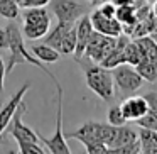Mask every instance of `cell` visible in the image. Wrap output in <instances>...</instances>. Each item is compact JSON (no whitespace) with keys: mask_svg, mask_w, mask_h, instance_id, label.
Here are the masks:
<instances>
[{"mask_svg":"<svg viewBox=\"0 0 157 154\" xmlns=\"http://www.w3.org/2000/svg\"><path fill=\"white\" fill-rule=\"evenodd\" d=\"M5 29H7V34H9V51H10V54H9V58H7V63H5L7 75H10V73H12L14 66L24 65V63H31V65L37 66L39 69H42V71H44L51 80H54L56 76L52 75L48 68H46L44 63L39 61V59L32 54V51H29V49L25 48V44H24V34H22V29L19 27L17 21H15V22L10 21Z\"/></svg>","mask_w":157,"mask_h":154,"instance_id":"obj_1","label":"cell"},{"mask_svg":"<svg viewBox=\"0 0 157 154\" xmlns=\"http://www.w3.org/2000/svg\"><path fill=\"white\" fill-rule=\"evenodd\" d=\"M76 61L81 65L86 86L95 95H98L103 102H112L115 98V81H113L112 69L105 68L100 63H95L88 58H86V61H83L81 58Z\"/></svg>","mask_w":157,"mask_h":154,"instance_id":"obj_2","label":"cell"},{"mask_svg":"<svg viewBox=\"0 0 157 154\" xmlns=\"http://www.w3.org/2000/svg\"><path fill=\"white\" fill-rule=\"evenodd\" d=\"M22 34L29 41L42 39L51 29L52 17L46 7H31L22 12Z\"/></svg>","mask_w":157,"mask_h":154,"instance_id":"obj_3","label":"cell"},{"mask_svg":"<svg viewBox=\"0 0 157 154\" xmlns=\"http://www.w3.org/2000/svg\"><path fill=\"white\" fill-rule=\"evenodd\" d=\"M112 75L113 81H115V95L118 93L123 98L133 95L144 85V78L140 76V73L137 71L135 66L128 65V63H122V65L112 68Z\"/></svg>","mask_w":157,"mask_h":154,"instance_id":"obj_4","label":"cell"},{"mask_svg":"<svg viewBox=\"0 0 157 154\" xmlns=\"http://www.w3.org/2000/svg\"><path fill=\"white\" fill-rule=\"evenodd\" d=\"M56 85V90H58V97H56V102H58V109H56V130L51 137H41V144L48 147L49 152L54 154H69L71 149H69L68 142H66V136L63 132V86L59 85L58 78L52 80Z\"/></svg>","mask_w":157,"mask_h":154,"instance_id":"obj_5","label":"cell"},{"mask_svg":"<svg viewBox=\"0 0 157 154\" xmlns=\"http://www.w3.org/2000/svg\"><path fill=\"white\" fill-rule=\"evenodd\" d=\"M115 132H117V125H112L108 122H96V120H86L85 124L78 127L73 132H68L66 137H71V139L81 140V139H96L105 142L106 146H112L113 139H115Z\"/></svg>","mask_w":157,"mask_h":154,"instance_id":"obj_6","label":"cell"},{"mask_svg":"<svg viewBox=\"0 0 157 154\" xmlns=\"http://www.w3.org/2000/svg\"><path fill=\"white\" fill-rule=\"evenodd\" d=\"M49 7L59 22L75 24L81 15L88 14V4H83L78 0H51Z\"/></svg>","mask_w":157,"mask_h":154,"instance_id":"obj_7","label":"cell"},{"mask_svg":"<svg viewBox=\"0 0 157 154\" xmlns=\"http://www.w3.org/2000/svg\"><path fill=\"white\" fill-rule=\"evenodd\" d=\"M115 39L117 38H110V36H105V34H100V32L93 31V34L88 39V44L85 48L83 58H88L95 63H101L108 56V53L113 49Z\"/></svg>","mask_w":157,"mask_h":154,"instance_id":"obj_8","label":"cell"},{"mask_svg":"<svg viewBox=\"0 0 157 154\" xmlns=\"http://www.w3.org/2000/svg\"><path fill=\"white\" fill-rule=\"evenodd\" d=\"M25 110H27V105H25V102L22 100L21 105H19L17 110H15V113L12 115V120H10V124L7 125V129H5V130H7V132L10 134V136L14 137L15 140H31V142H41V137H39V134L22 122V117H24Z\"/></svg>","mask_w":157,"mask_h":154,"instance_id":"obj_9","label":"cell"},{"mask_svg":"<svg viewBox=\"0 0 157 154\" xmlns=\"http://www.w3.org/2000/svg\"><path fill=\"white\" fill-rule=\"evenodd\" d=\"M90 19H91L93 29H95L96 32H100V34L110 36V38H118V36L123 32L122 24H120L118 19L101 14L98 9H95V10L90 14Z\"/></svg>","mask_w":157,"mask_h":154,"instance_id":"obj_10","label":"cell"},{"mask_svg":"<svg viewBox=\"0 0 157 154\" xmlns=\"http://www.w3.org/2000/svg\"><path fill=\"white\" fill-rule=\"evenodd\" d=\"M29 88H31V83L25 81L24 85H22L21 88H19L17 92H15L14 95L10 97V100H9V102L4 105V109L0 110V137H2V134L5 132L7 125L10 124L12 115L15 113L17 107L21 105V102L24 100V97H25V93H27V90H29Z\"/></svg>","mask_w":157,"mask_h":154,"instance_id":"obj_11","label":"cell"},{"mask_svg":"<svg viewBox=\"0 0 157 154\" xmlns=\"http://www.w3.org/2000/svg\"><path fill=\"white\" fill-rule=\"evenodd\" d=\"M75 31H76V51H75V59L83 58V53H85V48L88 44L90 36L93 34V24L91 19H90V14H85L75 22Z\"/></svg>","mask_w":157,"mask_h":154,"instance_id":"obj_12","label":"cell"},{"mask_svg":"<svg viewBox=\"0 0 157 154\" xmlns=\"http://www.w3.org/2000/svg\"><path fill=\"white\" fill-rule=\"evenodd\" d=\"M120 107H122V112L125 115L127 122H137L149 110V105H147V100L144 98V95L142 97H135V95L125 97L123 102L120 103Z\"/></svg>","mask_w":157,"mask_h":154,"instance_id":"obj_13","label":"cell"},{"mask_svg":"<svg viewBox=\"0 0 157 154\" xmlns=\"http://www.w3.org/2000/svg\"><path fill=\"white\" fill-rule=\"evenodd\" d=\"M31 51L39 61H42L44 65H51V63H56L61 59V53L56 48L46 44V42H39V44H32Z\"/></svg>","mask_w":157,"mask_h":154,"instance_id":"obj_14","label":"cell"},{"mask_svg":"<svg viewBox=\"0 0 157 154\" xmlns=\"http://www.w3.org/2000/svg\"><path fill=\"white\" fill-rule=\"evenodd\" d=\"M137 139H139V129L130 127V125H127V124H123V125H117L115 139H113L110 149H115V147L125 146V144H130V142H133V140H137Z\"/></svg>","mask_w":157,"mask_h":154,"instance_id":"obj_15","label":"cell"},{"mask_svg":"<svg viewBox=\"0 0 157 154\" xmlns=\"http://www.w3.org/2000/svg\"><path fill=\"white\" fill-rule=\"evenodd\" d=\"M73 26L75 24H71V22H59L58 21V24L48 31V34L44 36V41L42 42H46V44H49V46L58 49L59 44H61V41H63V38H64V34L73 27Z\"/></svg>","mask_w":157,"mask_h":154,"instance_id":"obj_16","label":"cell"},{"mask_svg":"<svg viewBox=\"0 0 157 154\" xmlns=\"http://www.w3.org/2000/svg\"><path fill=\"white\" fill-rule=\"evenodd\" d=\"M139 140L142 146V152L157 154V130L139 127Z\"/></svg>","mask_w":157,"mask_h":154,"instance_id":"obj_17","label":"cell"},{"mask_svg":"<svg viewBox=\"0 0 157 154\" xmlns=\"http://www.w3.org/2000/svg\"><path fill=\"white\" fill-rule=\"evenodd\" d=\"M139 46V51L142 59H157V42L154 41L152 36H142V38L133 39Z\"/></svg>","mask_w":157,"mask_h":154,"instance_id":"obj_18","label":"cell"},{"mask_svg":"<svg viewBox=\"0 0 157 154\" xmlns=\"http://www.w3.org/2000/svg\"><path fill=\"white\" fill-rule=\"evenodd\" d=\"M144 81H155L157 80V59H140L135 66Z\"/></svg>","mask_w":157,"mask_h":154,"instance_id":"obj_19","label":"cell"},{"mask_svg":"<svg viewBox=\"0 0 157 154\" xmlns=\"http://www.w3.org/2000/svg\"><path fill=\"white\" fill-rule=\"evenodd\" d=\"M0 15L9 21H17L21 17V7L17 0H0Z\"/></svg>","mask_w":157,"mask_h":154,"instance_id":"obj_20","label":"cell"},{"mask_svg":"<svg viewBox=\"0 0 157 154\" xmlns=\"http://www.w3.org/2000/svg\"><path fill=\"white\" fill-rule=\"evenodd\" d=\"M58 51L61 53V56L75 54V51H76V31H75V26H73V27L64 34V38H63Z\"/></svg>","mask_w":157,"mask_h":154,"instance_id":"obj_21","label":"cell"},{"mask_svg":"<svg viewBox=\"0 0 157 154\" xmlns=\"http://www.w3.org/2000/svg\"><path fill=\"white\" fill-rule=\"evenodd\" d=\"M140 59H142V56H140L139 46H137V42L133 39H130L125 48V63H128L132 66H137L140 63Z\"/></svg>","mask_w":157,"mask_h":154,"instance_id":"obj_22","label":"cell"},{"mask_svg":"<svg viewBox=\"0 0 157 154\" xmlns=\"http://www.w3.org/2000/svg\"><path fill=\"white\" fill-rule=\"evenodd\" d=\"M79 142L85 146L86 152L88 154H100V152H108V146L101 140L96 139H81Z\"/></svg>","mask_w":157,"mask_h":154,"instance_id":"obj_23","label":"cell"},{"mask_svg":"<svg viewBox=\"0 0 157 154\" xmlns=\"http://www.w3.org/2000/svg\"><path fill=\"white\" fill-rule=\"evenodd\" d=\"M106 120H108V124H112V125H123V124H127V119H125V115H123L120 105L110 107L108 113H106Z\"/></svg>","mask_w":157,"mask_h":154,"instance_id":"obj_24","label":"cell"},{"mask_svg":"<svg viewBox=\"0 0 157 154\" xmlns=\"http://www.w3.org/2000/svg\"><path fill=\"white\" fill-rule=\"evenodd\" d=\"M19 152L22 154H42L44 147L41 142H31V140H17Z\"/></svg>","mask_w":157,"mask_h":154,"instance_id":"obj_25","label":"cell"},{"mask_svg":"<svg viewBox=\"0 0 157 154\" xmlns=\"http://www.w3.org/2000/svg\"><path fill=\"white\" fill-rule=\"evenodd\" d=\"M135 124L139 127H145V129L157 130V112H155V110H147L145 115L140 117Z\"/></svg>","mask_w":157,"mask_h":154,"instance_id":"obj_26","label":"cell"},{"mask_svg":"<svg viewBox=\"0 0 157 154\" xmlns=\"http://www.w3.org/2000/svg\"><path fill=\"white\" fill-rule=\"evenodd\" d=\"M108 152H118V154H139L142 152V146H140V140H133L130 144H125V146L115 147V149H110Z\"/></svg>","mask_w":157,"mask_h":154,"instance_id":"obj_27","label":"cell"},{"mask_svg":"<svg viewBox=\"0 0 157 154\" xmlns=\"http://www.w3.org/2000/svg\"><path fill=\"white\" fill-rule=\"evenodd\" d=\"M51 0H17L21 9H31V7H48Z\"/></svg>","mask_w":157,"mask_h":154,"instance_id":"obj_28","label":"cell"},{"mask_svg":"<svg viewBox=\"0 0 157 154\" xmlns=\"http://www.w3.org/2000/svg\"><path fill=\"white\" fill-rule=\"evenodd\" d=\"M96 9H98L101 14L110 15V17H115V14H117V5L113 4L112 0H108V2H103V4L96 5Z\"/></svg>","mask_w":157,"mask_h":154,"instance_id":"obj_29","label":"cell"},{"mask_svg":"<svg viewBox=\"0 0 157 154\" xmlns=\"http://www.w3.org/2000/svg\"><path fill=\"white\" fill-rule=\"evenodd\" d=\"M5 76H7V68H5V61L0 56V98L4 95V83H5Z\"/></svg>","mask_w":157,"mask_h":154,"instance_id":"obj_30","label":"cell"},{"mask_svg":"<svg viewBox=\"0 0 157 154\" xmlns=\"http://www.w3.org/2000/svg\"><path fill=\"white\" fill-rule=\"evenodd\" d=\"M9 49V34L5 27H0V51Z\"/></svg>","mask_w":157,"mask_h":154,"instance_id":"obj_31","label":"cell"},{"mask_svg":"<svg viewBox=\"0 0 157 154\" xmlns=\"http://www.w3.org/2000/svg\"><path fill=\"white\" fill-rule=\"evenodd\" d=\"M117 7H122V5H135V0H112Z\"/></svg>","mask_w":157,"mask_h":154,"instance_id":"obj_32","label":"cell"},{"mask_svg":"<svg viewBox=\"0 0 157 154\" xmlns=\"http://www.w3.org/2000/svg\"><path fill=\"white\" fill-rule=\"evenodd\" d=\"M88 2H90V5H93V7H96V5L103 4V2H108V0H88Z\"/></svg>","mask_w":157,"mask_h":154,"instance_id":"obj_33","label":"cell"},{"mask_svg":"<svg viewBox=\"0 0 157 154\" xmlns=\"http://www.w3.org/2000/svg\"><path fill=\"white\" fill-rule=\"evenodd\" d=\"M152 12H154V15L157 17V0H154V2H152Z\"/></svg>","mask_w":157,"mask_h":154,"instance_id":"obj_34","label":"cell"},{"mask_svg":"<svg viewBox=\"0 0 157 154\" xmlns=\"http://www.w3.org/2000/svg\"><path fill=\"white\" fill-rule=\"evenodd\" d=\"M144 2H147V4H152L154 0H144Z\"/></svg>","mask_w":157,"mask_h":154,"instance_id":"obj_35","label":"cell"},{"mask_svg":"<svg viewBox=\"0 0 157 154\" xmlns=\"http://www.w3.org/2000/svg\"><path fill=\"white\" fill-rule=\"evenodd\" d=\"M135 2H137V4H142V2H144V0H135Z\"/></svg>","mask_w":157,"mask_h":154,"instance_id":"obj_36","label":"cell"}]
</instances>
